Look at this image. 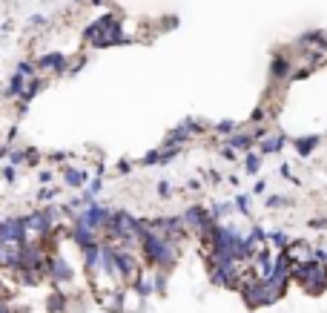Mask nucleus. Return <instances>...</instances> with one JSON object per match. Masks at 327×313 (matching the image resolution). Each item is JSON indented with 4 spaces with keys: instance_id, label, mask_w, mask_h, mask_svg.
I'll return each mask as SVG.
<instances>
[{
    "instance_id": "7",
    "label": "nucleus",
    "mask_w": 327,
    "mask_h": 313,
    "mask_svg": "<svg viewBox=\"0 0 327 313\" xmlns=\"http://www.w3.org/2000/svg\"><path fill=\"white\" fill-rule=\"evenodd\" d=\"M264 236H267V242L273 244V247H279V250H284V247H287V244H290V239H287V236H284V233H281V230L264 233Z\"/></svg>"
},
{
    "instance_id": "16",
    "label": "nucleus",
    "mask_w": 327,
    "mask_h": 313,
    "mask_svg": "<svg viewBox=\"0 0 327 313\" xmlns=\"http://www.w3.org/2000/svg\"><path fill=\"white\" fill-rule=\"evenodd\" d=\"M235 207L241 210V213H247V210H250V201H247V196H241V198H238V201H235Z\"/></svg>"
},
{
    "instance_id": "11",
    "label": "nucleus",
    "mask_w": 327,
    "mask_h": 313,
    "mask_svg": "<svg viewBox=\"0 0 327 313\" xmlns=\"http://www.w3.org/2000/svg\"><path fill=\"white\" fill-rule=\"evenodd\" d=\"M253 141H256L253 135H235V138H230V144H233V150H247Z\"/></svg>"
},
{
    "instance_id": "9",
    "label": "nucleus",
    "mask_w": 327,
    "mask_h": 313,
    "mask_svg": "<svg viewBox=\"0 0 327 313\" xmlns=\"http://www.w3.org/2000/svg\"><path fill=\"white\" fill-rule=\"evenodd\" d=\"M63 178H66V184L69 187H83V178H86V175H83L81 170H66Z\"/></svg>"
},
{
    "instance_id": "4",
    "label": "nucleus",
    "mask_w": 327,
    "mask_h": 313,
    "mask_svg": "<svg viewBox=\"0 0 327 313\" xmlns=\"http://www.w3.org/2000/svg\"><path fill=\"white\" fill-rule=\"evenodd\" d=\"M46 311L49 313H60V311H66V296L60 293V290H55L52 296L46 299Z\"/></svg>"
},
{
    "instance_id": "17",
    "label": "nucleus",
    "mask_w": 327,
    "mask_h": 313,
    "mask_svg": "<svg viewBox=\"0 0 327 313\" xmlns=\"http://www.w3.org/2000/svg\"><path fill=\"white\" fill-rule=\"evenodd\" d=\"M264 190H267V184H264V181H256V187H253V193H256V196H261Z\"/></svg>"
},
{
    "instance_id": "14",
    "label": "nucleus",
    "mask_w": 327,
    "mask_h": 313,
    "mask_svg": "<svg viewBox=\"0 0 327 313\" xmlns=\"http://www.w3.org/2000/svg\"><path fill=\"white\" fill-rule=\"evenodd\" d=\"M32 72H35V66H32V63H20V66H17V75H23V78H29Z\"/></svg>"
},
{
    "instance_id": "20",
    "label": "nucleus",
    "mask_w": 327,
    "mask_h": 313,
    "mask_svg": "<svg viewBox=\"0 0 327 313\" xmlns=\"http://www.w3.org/2000/svg\"><path fill=\"white\" fill-rule=\"evenodd\" d=\"M224 158H227V161H235V150H230V147H227V150H224Z\"/></svg>"
},
{
    "instance_id": "2",
    "label": "nucleus",
    "mask_w": 327,
    "mask_h": 313,
    "mask_svg": "<svg viewBox=\"0 0 327 313\" xmlns=\"http://www.w3.org/2000/svg\"><path fill=\"white\" fill-rule=\"evenodd\" d=\"M69 239L78 244L81 250H86V247H95V244H98V239H95V230H92V227H86V224H81V221H78V224L69 230Z\"/></svg>"
},
{
    "instance_id": "10",
    "label": "nucleus",
    "mask_w": 327,
    "mask_h": 313,
    "mask_svg": "<svg viewBox=\"0 0 327 313\" xmlns=\"http://www.w3.org/2000/svg\"><path fill=\"white\" fill-rule=\"evenodd\" d=\"M258 170H261V152H250V155H247V173L256 175Z\"/></svg>"
},
{
    "instance_id": "15",
    "label": "nucleus",
    "mask_w": 327,
    "mask_h": 313,
    "mask_svg": "<svg viewBox=\"0 0 327 313\" xmlns=\"http://www.w3.org/2000/svg\"><path fill=\"white\" fill-rule=\"evenodd\" d=\"M235 129V121H221L218 124V132H233Z\"/></svg>"
},
{
    "instance_id": "6",
    "label": "nucleus",
    "mask_w": 327,
    "mask_h": 313,
    "mask_svg": "<svg viewBox=\"0 0 327 313\" xmlns=\"http://www.w3.org/2000/svg\"><path fill=\"white\" fill-rule=\"evenodd\" d=\"M40 66H43V69H63V66H66V58H63V55H46V58L40 60Z\"/></svg>"
},
{
    "instance_id": "19",
    "label": "nucleus",
    "mask_w": 327,
    "mask_h": 313,
    "mask_svg": "<svg viewBox=\"0 0 327 313\" xmlns=\"http://www.w3.org/2000/svg\"><path fill=\"white\" fill-rule=\"evenodd\" d=\"M158 193H161V196H169V184H166V181H161V184H158Z\"/></svg>"
},
{
    "instance_id": "8",
    "label": "nucleus",
    "mask_w": 327,
    "mask_h": 313,
    "mask_svg": "<svg viewBox=\"0 0 327 313\" xmlns=\"http://www.w3.org/2000/svg\"><path fill=\"white\" fill-rule=\"evenodd\" d=\"M287 72H290V60L284 58V55H281V58H276V60H273V75H279V78H284Z\"/></svg>"
},
{
    "instance_id": "3",
    "label": "nucleus",
    "mask_w": 327,
    "mask_h": 313,
    "mask_svg": "<svg viewBox=\"0 0 327 313\" xmlns=\"http://www.w3.org/2000/svg\"><path fill=\"white\" fill-rule=\"evenodd\" d=\"M26 227H29V233H49L52 230L49 210H37V213H32V216H26Z\"/></svg>"
},
{
    "instance_id": "5",
    "label": "nucleus",
    "mask_w": 327,
    "mask_h": 313,
    "mask_svg": "<svg viewBox=\"0 0 327 313\" xmlns=\"http://www.w3.org/2000/svg\"><path fill=\"white\" fill-rule=\"evenodd\" d=\"M284 147V138L281 135H270V138H261V155H267V152H279Z\"/></svg>"
},
{
    "instance_id": "13",
    "label": "nucleus",
    "mask_w": 327,
    "mask_h": 313,
    "mask_svg": "<svg viewBox=\"0 0 327 313\" xmlns=\"http://www.w3.org/2000/svg\"><path fill=\"white\" fill-rule=\"evenodd\" d=\"M267 207H287V198H281V196H273V198H267Z\"/></svg>"
},
{
    "instance_id": "18",
    "label": "nucleus",
    "mask_w": 327,
    "mask_h": 313,
    "mask_svg": "<svg viewBox=\"0 0 327 313\" xmlns=\"http://www.w3.org/2000/svg\"><path fill=\"white\" fill-rule=\"evenodd\" d=\"M3 178H6V181H14V170H12V167H6V170H3Z\"/></svg>"
},
{
    "instance_id": "1",
    "label": "nucleus",
    "mask_w": 327,
    "mask_h": 313,
    "mask_svg": "<svg viewBox=\"0 0 327 313\" xmlns=\"http://www.w3.org/2000/svg\"><path fill=\"white\" fill-rule=\"evenodd\" d=\"M106 219H109V210H104L101 204H89V210L81 216V224H86V227H92L98 233V230H104Z\"/></svg>"
},
{
    "instance_id": "12",
    "label": "nucleus",
    "mask_w": 327,
    "mask_h": 313,
    "mask_svg": "<svg viewBox=\"0 0 327 313\" xmlns=\"http://www.w3.org/2000/svg\"><path fill=\"white\" fill-rule=\"evenodd\" d=\"M316 144H319V138H316V135H313V138H304V141H296V150L302 152V155H310V150H313Z\"/></svg>"
}]
</instances>
